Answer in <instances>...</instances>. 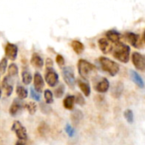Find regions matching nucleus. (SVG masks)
I'll return each instance as SVG.
<instances>
[{
    "label": "nucleus",
    "mask_w": 145,
    "mask_h": 145,
    "mask_svg": "<svg viewBox=\"0 0 145 145\" xmlns=\"http://www.w3.org/2000/svg\"><path fill=\"white\" fill-rule=\"evenodd\" d=\"M112 51H113L114 57L117 59L118 61H120V62L127 63L129 61L130 52H131V49L129 45L122 42H119L115 44V45L113 47Z\"/></svg>",
    "instance_id": "1"
},
{
    "label": "nucleus",
    "mask_w": 145,
    "mask_h": 145,
    "mask_svg": "<svg viewBox=\"0 0 145 145\" xmlns=\"http://www.w3.org/2000/svg\"><path fill=\"white\" fill-rule=\"evenodd\" d=\"M78 72L84 80H89L97 72V67L88 61L80 59L78 61Z\"/></svg>",
    "instance_id": "2"
},
{
    "label": "nucleus",
    "mask_w": 145,
    "mask_h": 145,
    "mask_svg": "<svg viewBox=\"0 0 145 145\" xmlns=\"http://www.w3.org/2000/svg\"><path fill=\"white\" fill-rule=\"evenodd\" d=\"M99 64L101 68L106 72L107 74H108L110 76L114 77L115 76L119 71H120V66L117 62L112 61L111 59L105 57V56H102L99 58Z\"/></svg>",
    "instance_id": "3"
},
{
    "label": "nucleus",
    "mask_w": 145,
    "mask_h": 145,
    "mask_svg": "<svg viewBox=\"0 0 145 145\" xmlns=\"http://www.w3.org/2000/svg\"><path fill=\"white\" fill-rule=\"evenodd\" d=\"M61 72H62V76H63V80L65 83L68 86L69 88L74 90L75 88L76 80H75V76H74V71L72 67H69V66L64 67Z\"/></svg>",
    "instance_id": "4"
},
{
    "label": "nucleus",
    "mask_w": 145,
    "mask_h": 145,
    "mask_svg": "<svg viewBox=\"0 0 145 145\" xmlns=\"http://www.w3.org/2000/svg\"><path fill=\"white\" fill-rule=\"evenodd\" d=\"M44 78H45L46 83L50 87H55L59 83V75L54 70V67L46 68Z\"/></svg>",
    "instance_id": "5"
},
{
    "label": "nucleus",
    "mask_w": 145,
    "mask_h": 145,
    "mask_svg": "<svg viewBox=\"0 0 145 145\" xmlns=\"http://www.w3.org/2000/svg\"><path fill=\"white\" fill-rule=\"evenodd\" d=\"M11 130L16 133L18 139L23 140V141L27 140L28 137H27V129L22 125V123L20 121H18V120L14 121V123L11 126Z\"/></svg>",
    "instance_id": "6"
},
{
    "label": "nucleus",
    "mask_w": 145,
    "mask_h": 145,
    "mask_svg": "<svg viewBox=\"0 0 145 145\" xmlns=\"http://www.w3.org/2000/svg\"><path fill=\"white\" fill-rule=\"evenodd\" d=\"M131 61L137 70L145 72V55L140 54L139 52H134L131 56Z\"/></svg>",
    "instance_id": "7"
},
{
    "label": "nucleus",
    "mask_w": 145,
    "mask_h": 145,
    "mask_svg": "<svg viewBox=\"0 0 145 145\" xmlns=\"http://www.w3.org/2000/svg\"><path fill=\"white\" fill-rule=\"evenodd\" d=\"M125 39L135 48L137 49H140L142 47V39L140 37L139 34L131 33V32H128L125 34Z\"/></svg>",
    "instance_id": "8"
},
{
    "label": "nucleus",
    "mask_w": 145,
    "mask_h": 145,
    "mask_svg": "<svg viewBox=\"0 0 145 145\" xmlns=\"http://www.w3.org/2000/svg\"><path fill=\"white\" fill-rule=\"evenodd\" d=\"M5 56L6 58L11 60V61H16L18 55V47L11 43H7L5 46Z\"/></svg>",
    "instance_id": "9"
},
{
    "label": "nucleus",
    "mask_w": 145,
    "mask_h": 145,
    "mask_svg": "<svg viewBox=\"0 0 145 145\" xmlns=\"http://www.w3.org/2000/svg\"><path fill=\"white\" fill-rule=\"evenodd\" d=\"M24 105L25 103H23V101L20 98H16L14 99L10 108V114L11 116H16L17 115L23 108H24Z\"/></svg>",
    "instance_id": "10"
},
{
    "label": "nucleus",
    "mask_w": 145,
    "mask_h": 145,
    "mask_svg": "<svg viewBox=\"0 0 145 145\" xmlns=\"http://www.w3.org/2000/svg\"><path fill=\"white\" fill-rule=\"evenodd\" d=\"M98 46L103 54H108L113 50L112 43L108 41L106 38H102L98 40Z\"/></svg>",
    "instance_id": "11"
},
{
    "label": "nucleus",
    "mask_w": 145,
    "mask_h": 145,
    "mask_svg": "<svg viewBox=\"0 0 145 145\" xmlns=\"http://www.w3.org/2000/svg\"><path fill=\"white\" fill-rule=\"evenodd\" d=\"M2 86L3 88L5 90V95L6 97H10L13 90H14V86H13V81L11 80V78L10 76H5L2 81Z\"/></svg>",
    "instance_id": "12"
},
{
    "label": "nucleus",
    "mask_w": 145,
    "mask_h": 145,
    "mask_svg": "<svg viewBox=\"0 0 145 145\" xmlns=\"http://www.w3.org/2000/svg\"><path fill=\"white\" fill-rule=\"evenodd\" d=\"M33 86L35 88L34 90L37 91L38 92H41L42 90L44 89V82L42 75L39 72H35L34 77H33Z\"/></svg>",
    "instance_id": "13"
},
{
    "label": "nucleus",
    "mask_w": 145,
    "mask_h": 145,
    "mask_svg": "<svg viewBox=\"0 0 145 145\" xmlns=\"http://www.w3.org/2000/svg\"><path fill=\"white\" fill-rule=\"evenodd\" d=\"M109 89V81L107 78H103L95 86V90L100 93H105Z\"/></svg>",
    "instance_id": "14"
},
{
    "label": "nucleus",
    "mask_w": 145,
    "mask_h": 145,
    "mask_svg": "<svg viewBox=\"0 0 145 145\" xmlns=\"http://www.w3.org/2000/svg\"><path fill=\"white\" fill-rule=\"evenodd\" d=\"M106 39L113 44H117L120 42V33L116 30H109L106 33Z\"/></svg>",
    "instance_id": "15"
},
{
    "label": "nucleus",
    "mask_w": 145,
    "mask_h": 145,
    "mask_svg": "<svg viewBox=\"0 0 145 145\" xmlns=\"http://www.w3.org/2000/svg\"><path fill=\"white\" fill-rule=\"evenodd\" d=\"M130 76L132 80V81L139 87V88H144V81L142 79V77L139 75L138 72H137L134 70H131L130 71Z\"/></svg>",
    "instance_id": "16"
},
{
    "label": "nucleus",
    "mask_w": 145,
    "mask_h": 145,
    "mask_svg": "<svg viewBox=\"0 0 145 145\" xmlns=\"http://www.w3.org/2000/svg\"><path fill=\"white\" fill-rule=\"evenodd\" d=\"M31 64L33 65V67L40 69L44 66L43 58L38 53H33L32 57H31Z\"/></svg>",
    "instance_id": "17"
},
{
    "label": "nucleus",
    "mask_w": 145,
    "mask_h": 145,
    "mask_svg": "<svg viewBox=\"0 0 145 145\" xmlns=\"http://www.w3.org/2000/svg\"><path fill=\"white\" fill-rule=\"evenodd\" d=\"M74 103H75L74 96H72V95H67L63 100V106L67 110L74 109Z\"/></svg>",
    "instance_id": "18"
},
{
    "label": "nucleus",
    "mask_w": 145,
    "mask_h": 145,
    "mask_svg": "<svg viewBox=\"0 0 145 145\" xmlns=\"http://www.w3.org/2000/svg\"><path fill=\"white\" fill-rule=\"evenodd\" d=\"M78 86L86 97H89L91 95V86L87 82L82 80H78Z\"/></svg>",
    "instance_id": "19"
},
{
    "label": "nucleus",
    "mask_w": 145,
    "mask_h": 145,
    "mask_svg": "<svg viewBox=\"0 0 145 145\" xmlns=\"http://www.w3.org/2000/svg\"><path fill=\"white\" fill-rule=\"evenodd\" d=\"M71 46H72V50H74V52L76 54H78V55H80L84 51V50H85L84 44L80 41H79V40H74V41L72 42V44H71Z\"/></svg>",
    "instance_id": "20"
},
{
    "label": "nucleus",
    "mask_w": 145,
    "mask_h": 145,
    "mask_svg": "<svg viewBox=\"0 0 145 145\" xmlns=\"http://www.w3.org/2000/svg\"><path fill=\"white\" fill-rule=\"evenodd\" d=\"M71 117H72V123H74V125H78L81 121V120L83 119L84 115H83V113L80 110L76 109V110H74V112H72Z\"/></svg>",
    "instance_id": "21"
},
{
    "label": "nucleus",
    "mask_w": 145,
    "mask_h": 145,
    "mask_svg": "<svg viewBox=\"0 0 145 145\" xmlns=\"http://www.w3.org/2000/svg\"><path fill=\"white\" fill-rule=\"evenodd\" d=\"M16 94L18 96V98L23 100V99H25V98L27 97L28 91H27V90L24 86H22L21 85H18L16 86Z\"/></svg>",
    "instance_id": "22"
},
{
    "label": "nucleus",
    "mask_w": 145,
    "mask_h": 145,
    "mask_svg": "<svg viewBox=\"0 0 145 145\" xmlns=\"http://www.w3.org/2000/svg\"><path fill=\"white\" fill-rule=\"evenodd\" d=\"M22 82L25 85H30L33 80V76L30 72H28L27 70H24L22 74Z\"/></svg>",
    "instance_id": "23"
},
{
    "label": "nucleus",
    "mask_w": 145,
    "mask_h": 145,
    "mask_svg": "<svg viewBox=\"0 0 145 145\" xmlns=\"http://www.w3.org/2000/svg\"><path fill=\"white\" fill-rule=\"evenodd\" d=\"M18 75V67L16 64L15 63H11L9 66L8 68V76H10V78L13 77H16Z\"/></svg>",
    "instance_id": "24"
},
{
    "label": "nucleus",
    "mask_w": 145,
    "mask_h": 145,
    "mask_svg": "<svg viewBox=\"0 0 145 145\" xmlns=\"http://www.w3.org/2000/svg\"><path fill=\"white\" fill-rule=\"evenodd\" d=\"M24 108L28 111V113L30 114H34L35 113H36V111H37V105H36V103H33V102H29V103H25V105H24Z\"/></svg>",
    "instance_id": "25"
},
{
    "label": "nucleus",
    "mask_w": 145,
    "mask_h": 145,
    "mask_svg": "<svg viewBox=\"0 0 145 145\" xmlns=\"http://www.w3.org/2000/svg\"><path fill=\"white\" fill-rule=\"evenodd\" d=\"M44 100L46 102V103L48 105L53 103L54 102V96H53V93L50 90H45L44 91Z\"/></svg>",
    "instance_id": "26"
},
{
    "label": "nucleus",
    "mask_w": 145,
    "mask_h": 145,
    "mask_svg": "<svg viewBox=\"0 0 145 145\" xmlns=\"http://www.w3.org/2000/svg\"><path fill=\"white\" fill-rule=\"evenodd\" d=\"M124 117H125V119L126 120V121L128 123H130V124H132L133 123V121H134V114H133L132 110L126 109L124 112Z\"/></svg>",
    "instance_id": "27"
},
{
    "label": "nucleus",
    "mask_w": 145,
    "mask_h": 145,
    "mask_svg": "<svg viewBox=\"0 0 145 145\" xmlns=\"http://www.w3.org/2000/svg\"><path fill=\"white\" fill-rule=\"evenodd\" d=\"M122 91H123V85L121 84V82H119L113 90V95L114 96V97H119L121 95Z\"/></svg>",
    "instance_id": "28"
},
{
    "label": "nucleus",
    "mask_w": 145,
    "mask_h": 145,
    "mask_svg": "<svg viewBox=\"0 0 145 145\" xmlns=\"http://www.w3.org/2000/svg\"><path fill=\"white\" fill-rule=\"evenodd\" d=\"M64 92H65V86L63 84H61L55 90L54 94H55V97L56 98H61L63 96Z\"/></svg>",
    "instance_id": "29"
},
{
    "label": "nucleus",
    "mask_w": 145,
    "mask_h": 145,
    "mask_svg": "<svg viewBox=\"0 0 145 145\" xmlns=\"http://www.w3.org/2000/svg\"><path fill=\"white\" fill-rule=\"evenodd\" d=\"M7 66H8V60L6 57H4L1 61H0V74H5L6 71V68H7Z\"/></svg>",
    "instance_id": "30"
},
{
    "label": "nucleus",
    "mask_w": 145,
    "mask_h": 145,
    "mask_svg": "<svg viewBox=\"0 0 145 145\" xmlns=\"http://www.w3.org/2000/svg\"><path fill=\"white\" fill-rule=\"evenodd\" d=\"M74 101L80 106H83L86 103L85 98L83 97V96L80 93H76V95L74 96Z\"/></svg>",
    "instance_id": "31"
},
{
    "label": "nucleus",
    "mask_w": 145,
    "mask_h": 145,
    "mask_svg": "<svg viewBox=\"0 0 145 145\" xmlns=\"http://www.w3.org/2000/svg\"><path fill=\"white\" fill-rule=\"evenodd\" d=\"M39 107H40V109H41V112L45 114H48L51 112V108L47 104V103H39Z\"/></svg>",
    "instance_id": "32"
},
{
    "label": "nucleus",
    "mask_w": 145,
    "mask_h": 145,
    "mask_svg": "<svg viewBox=\"0 0 145 145\" xmlns=\"http://www.w3.org/2000/svg\"><path fill=\"white\" fill-rule=\"evenodd\" d=\"M65 131H66V132H67V134L68 135L69 137H72L75 135V130L72 128V126L71 125H69V124L66 125Z\"/></svg>",
    "instance_id": "33"
},
{
    "label": "nucleus",
    "mask_w": 145,
    "mask_h": 145,
    "mask_svg": "<svg viewBox=\"0 0 145 145\" xmlns=\"http://www.w3.org/2000/svg\"><path fill=\"white\" fill-rule=\"evenodd\" d=\"M49 131V127H48V125L45 124V123H41L40 124V125H39V134L41 135V136H44L45 135V133Z\"/></svg>",
    "instance_id": "34"
},
{
    "label": "nucleus",
    "mask_w": 145,
    "mask_h": 145,
    "mask_svg": "<svg viewBox=\"0 0 145 145\" xmlns=\"http://www.w3.org/2000/svg\"><path fill=\"white\" fill-rule=\"evenodd\" d=\"M30 93H31V97L35 100V101H40L41 99V97H40V94L34 90V88H31L30 89Z\"/></svg>",
    "instance_id": "35"
},
{
    "label": "nucleus",
    "mask_w": 145,
    "mask_h": 145,
    "mask_svg": "<svg viewBox=\"0 0 145 145\" xmlns=\"http://www.w3.org/2000/svg\"><path fill=\"white\" fill-rule=\"evenodd\" d=\"M56 63L58 64V66H60V67H62V66H64V64H65L64 57H63L61 55H57V56H56Z\"/></svg>",
    "instance_id": "36"
},
{
    "label": "nucleus",
    "mask_w": 145,
    "mask_h": 145,
    "mask_svg": "<svg viewBox=\"0 0 145 145\" xmlns=\"http://www.w3.org/2000/svg\"><path fill=\"white\" fill-rule=\"evenodd\" d=\"M45 64H46V68H51V67H53V61L50 58H47L46 59Z\"/></svg>",
    "instance_id": "37"
},
{
    "label": "nucleus",
    "mask_w": 145,
    "mask_h": 145,
    "mask_svg": "<svg viewBox=\"0 0 145 145\" xmlns=\"http://www.w3.org/2000/svg\"><path fill=\"white\" fill-rule=\"evenodd\" d=\"M15 145H26V143H25V141L18 139V140H17V142H16V144H15Z\"/></svg>",
    "instance_id": "38"
},
{
    "label": "nucleus",
    "mask_w": 145,
    "mask_h": 145,
    "mask_svg": "<svg viewBox=\"0 0 145 145\" xmlns=\"http://www.w3.org/2000/svg\"><path fill=\"white\" fill-rule=\"evenodd\" d=\"M1 95H2V90H1V87H0V98H1Z\"/></svg>",
    "instance_id": "39"
},
{
    "label": "nucleus",
    "mask_w": 145,
    "mask_h": 145,
    "mask_svg": "<svg viewBox=\"0 0 145 145\" xmlns=\"http://www.w3.org/2000/svg\"><path fill=\"white\" fill-rule=\"evenodd\" d=\"M143 40H144V42H145V31H144V33H143Z\"/></svg>",
    "instance_id": "40"
}]
</instances>
